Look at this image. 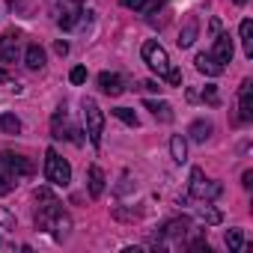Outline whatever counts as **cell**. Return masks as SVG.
<instances>
[{
  "label": "cell",
  "instance_id": "cell-1",
  "mask_svg": "<svg viewBox=\"0 0 253 253\" xmlns=\"http://www.w3.org/2000/svg\"><path fill=\"white\" fill-rule=\"evenodd\" d=\"M33 200L39 203V211H36V229H42V232H54V235L63 241V238L69 235V229H72V217L63 211L60 200H57L48 188H36Z\"/></svg>",
  "mask_w": 253,
  "mask_h": 253
},
{
  "label": "cell",
  "instance_id": "cell-2",
  "mask_svg": "<svg viewBox=\"0 0 253 253\" xmlns=\"http://www.w3.org/2000/svg\"><path fill=\"white\" fill-rule=\"evenodd\" d=\"M81 110H84L86 137H89V143H92V146H98V143H101V134H104V113H101L98 101H95V98H89V95L81 101Z\"/></svg>",
  "mask_w": 253,
  "mask_h": 253
},
{
  "label": "cell",
  "instance_id": "cell-3",
  "mask_svg": "<svg viewBox=\"0 0 253 253\" xmlns=\"http://www.w3.org/2000/svg\"><path fill=\"white\" fill-rule=\"evenodd\" d=\"M45 176H48L51 185L66 188V185L72 182V167H69L66 158H60L54 149H48V152H45Z\"/></svg>",
  "mask_w": 253,
  "mask_h": 253
},
{
  "label": "cell",
  "instance_id": "cell-4",
  "mask_svg": "<svg viewBox=\"0 0 253 253\" xmlns=\"http://www.w3.org/2000/svg\"><path fill=\"white\" fill-rule=\"evenodd\" d=\"M84 3L81 0H57L54 3V21H57V27H63V30H72L81 18H84Z\"/></svg>",
  "mask_w": 253,
  "mask_h": 253
},
{
  "label": "cell",
  "instance_id": "cell-5",
  "mask_svg": "<svg viewBox=\"0 0 253 253\" xmlns=\"http://www.w3.org/2000/svg\"><path fill=\"white\" fill-rule=\"evenodd\" d=\"M143 63H146L158 78H167V72H170V57H167L164 45H161V42H155V39L143 42Z\"/></svg>",
  "mask_w": 253,
  "mask_h": 253
},
{
  "label": "cell",
  "instance_id": "cell-6",
  "mask_svg": "<svg viewBox=\"0 0 253 253\" xmlns=\"http://www.w3.org/2000/svg\"><path fill=\"white\" fill-rule=\"evenodd\" d=\"M220 185L217 182H209L206 176H203V170L200 167H194L191 170V197L194 200H200V203H209V200H214V197H220Z\"/></svg>",
  "mask_w": 253,
  "mask_h": 253
},
{
  "label": "cell",
  "instance_id": "cell-7",
  "mask_svg": "<svg viewBox=\"0 0 253 253\" xmlns=\"http://www.w3.org/2000/svg\"><path fill=\"white\" fill-rule=\"evenodd\" d=\"M33 161H27L24 155H12V152H0V173H9L15 179L21 176H33Z\"/></svg>",
  "mask_w": 253,
  "mask_h": 253
},
{
  "label": "cell",
  "instance_id": "cell-8",
  "mask_svg": "<svg viewBox=\"0 0 253 253\" xmlns=\"http://www.w3.org/2000/svg\"><path fill=\"white\" fill-rule=\"evenodd\" d=\"M51 134H54L57 140H72V143H78V146L84 143L81 131L69 122V116H66V113H54V119H51Z\"/></svg>",
  "mask_w": 253,
  "mask_h": 253
},
{
  "label": "cell",
  "instance_id": "cell-9",
  "mask_svg": "<svg viewBox=\"0 0 253 253\" xmlns=\"http://www.w3.org/2000/svg\"><path fill=\"white\" fill-rule=\"evenodd\" d=\"M238 116H241V122L253 119V84L250 81H244L238 89Z\"/></svg>",
  "mask_w": 253,
  "mask_h": 253
},
{
  "label": "cell",
  "instance_id": "cell-10",
  "mask_svg": "<svg viewBox=\"0 0 253 253\" xmlns=\"http://www.w3.org/2000/svg\"><path fill=\"white\" fill-rule=\"evenodd\" d=\"M232 51H235V48H232L229 33H217V36H214V54H211V57H214L220 66H226V63L232 60Z\"/></svg>",
  "mask_w": 253,
  "mask_h": 253
},
{
  "label": "cell",
  "instance_id": "cell-11",
  "mask_svg": "<svg viewBox=\"0 0 253 253\" xmlns=\"http://www.w3.org/2000/svg\"><path fill=\"white\" fill-rule=\"evenodd\" d=\"M15 57H18V33L9 30L0 39V63H15Z\"/></svg>",
  "mask_w": 253,
  "mask_h": 253
},
{
  "label": "cell",
  "instance_id": "cell-12",
  "mask_svg": "<svg viewBox=\"0 0 253 253\" xmlns=\"http://www.w3.org/2000/svg\"><path fill=\"white\" fill-rule=\"evenodd\" d=\"M98 86H101V92H104V95H113V98L125 92L122 78H119V75H113V72H101V75H98Z\"/></svg>",
  "mask_w": 253,
  "mask_h": 253
},
{
  "label": "cell",
  "instance_id": "cell-13",
  "mask_svg": "<svg viewBox=\"0 0 253 253\" xmlns=\"http://www.w3.org/2000/svg\"><path fill=\"white\" fill-rule=\"evenodd\" d=\"M194 63H197V72H203V75H209V78L223 75V66H220L211 54H197V57H194Z\"/></svg>",
  "mask_w": 253,
  "mask_h": 253
},
{
  "label": "cell",
  "instance_id": "cell-14",
  "mask_svg": "<svg viewBox=\"0 0 253 253\" xmlns=\"http://www.w3.org/2000/svg\"><path fill=\"white\" fill-rule=\"evenodd\" d=\"M104 182H107V179H104V170L92 164V167H89V197H92V200H98V197L104 194Z\"/></svg>",
  "mask_w": 253,
  "mask_h": 253
},
{
  "label": "cell",
  "instance_id": "cell-15",
  "mask_svg": "<svg viewBox=\"0 0 253 253\" xmlns=\"http://www.w3.org/2000/svg\"><path fill=\"white\" fill-rule=\"evenodd\" d=\"M170 155H173L176 164H185V161H188V143H185L182 134H173V137H170Z\"/></svg>",
  "mask_w": 253,
  "mask_h": 253
},
{
  "label": "cell",
  "instance_id": "cell-16",
  "mask_svg": "<svg viewBox=\"0 0 253 253\" xmlns=\"http://www.w3.org/2000/svg\"><path fill=\"white\" fill-rule=\"evenodd\" d=\"M188 134H191V140H197V143H206L209 140V134H211V122H206V119H197L191 128H188Z\"/></svg>",
  "mask_w": 253,
  "mask_h": 253
},
{
  "label": "cell",
  "instance_id": "cell-17",
  "mask_svg": "<svg viewBox=\"0 0 253 253\" xmlns=\"http://www.w3.org/2000/svg\"><path fill=\"white\" fill-rule=\"evenodd\" d=\"M24 63H27V69H42V66H45V51H42L39 45H27Z\"/></svg>",
  "mask_w": 253,
  "mask_h": 253
},
{
  "label": "cell",
  "instance_id": "cell-18",
  "mask_svg": "<svg viewBox=\"0 0 253 253\" xmlns=\"http://www.w3.org/2000/svg\"><path fill=\"white\" fill-rule=\"evenodd\" d=\"M188 226H191V220H188V217L167 220V223H164V235H167V238H179V235H185V232H188Z\"/></svg>",
  "mask_w": 253,
  "mask_h": 253
},
{
  "label": "cell",
  "instance_id": "cell-19",
  "mask_svg": "<svg viewBox=\"0 0 253 253\" xmlns=\"http://www.w3.org/2000/svg\"><path fill=\"white\" fill-rule=\"evenodd\" d=\"M0 131L3 134H21V119L15 113H0Z\"/></svg>",
  "mask_w": 253,
  "mask_h": 253
},
{
  "label": "cell",
  "instance_id": "cell-20",
  "mask_svg": "<svg viewBox=\"0 0 253 253\" xmlns=\"http://www.w3.org/2000/svg\"><path fill=\"white\" fill-rule=\"evenodd\" d=\"M197 30H200V27H197V18H191V21L185 24V30L179 33V48H191V45L197 42Z\"/></svg>",
  "mask_w": 253,
  "mask_h": 253
},
{
  "label": "cell",
  "instance_id": "cell-21",
  "mask_svg": "<svg viewBox=\"0 0 253 253\" xmlns=\"http://www.w3.org/2000/svg\"><path fill=\"white\" fill-rule=\"evenodd\" d=\"M241 45H244V54L253 57V21L250 18L241 21Z\"/></svg>",
  "mask_w": 253,
  "mask_h": 253
},
{
  "label": "cell",
  "instance_id": "cell-22",
  "mask_svg": "<svg viewBox=\"0 0 253 253\" xmlns=\"http://www.w3.org/2000/svg\"><path fill=\"white\" fill-rule=\"evenodd\" d=\"M146 107H149L161 122H170V119H173V104H167V101H146Z\"/></svg>",
  "mask_w": 253,
  "mask_h": 253
},
{
  "label": "cell",
  "instance_id": "cell-23",
  "mask_svg": "<svg viewBox=\"0 0 253 253\" xmlns=\"http://www.w3.org/2000/svg\"><path fill=\"white\" fill-rule=\"evenodd\" d=\"M197 217H200V223H209V226H214V223L223 220V214L217 209H211V206H200L197 209Z\"/></svg>",
  "mask_w": 253,
  "mask_h": 253
},
{
  "label": "cell",
  "instance_id": "cell-24",
  "mask_svg": "<svg viewBox=\"0 0 253 253\" xmlns=\"http://www.w3.org/2000/svg\"><path fill=\"white\" fill-rule=\"evenodd\" d=\"M113 116H116V119H122L125 125H131V128H137V125H140V119H137V113H134L131 107H116V110H113Z\"/></svg>",
  "mask_w": 253,
  "mask_h": 253
},
{
  "label": "cell",
  "instance_id": "cell-25",
  "mask_svg": "<svg viewBox=\"0 0 253 253\" xmlns=\"http://www.w3.org/2000/svg\"><path fill=\"white\" fill-rule=\"evenodd\" d=\"M226 247L229 250H241L244 247V232L241 229H229L226 232Z\"/></svg>",
  "mask_w": 253,
  "mask_h": 253
},
{
  "label": "cell",
  "instance_id": "cell-26",
  "mask_svg": "<svg viewBox=\"0 0 253 253\" xmlns=\"http://www.w3.org/2000/svg\"><path fill=\"white\" fill-rule=\"evenodd\" d=\"M15 185H18V179H15V176H9V173H0V197L12 194V191H15Z\"/></svg>",
  "mask_w": 253,
  "mask_h": 253
},
{
  "label": "cell",
  "instance_id": "cell-27",
  "mask_svg": "<svg viewBox=\"0 0 253 253\" xmlns=\"http://www.w3.org/2000/svg\"><path fill=\"white\" fill-rule=\"evenodd\" d=\"M122 6L137 9V12H149V9L155 6V0H122Z\"/></svg>",
  "mask_w": 253,
  "mask_h": 253
},
{
  "label": "cell",
  "instance_id": "cell-28",
  "mask_svg": "<svg viewBox=\"0 0 253 253\" xmlns=\"http://www.w3.org/2000/svg\"><path fill=\"white\" fill-rule=\"evenodd\" d=\"M69 81H72V84H84V81H86V69H84V66H75L72 75H69Z\"/></svg>",
  "mask_w": 253,
  "mask_h": 253
},
{
  "label": "cell",
  "instance_id": "cell-29",
  "mask_svg": "<svg viewBox=\"0 0 253 253\" xmlns=\"http://www.w3.org/2000/svg\"><path fill=\"white\" fill-rule=\"evenodd\" d=\"M167 81H170V84H173V86H179V84H182V72H179V69H173V66H170V72H167Z\"/></svg>",
  "mask_w": 253,
  "mask_h": 253
},
{
  "label": "cell",
  "instance_id": "cell-30",
  "mask_svg": "<svg viewBox=\"0 0 253 253\" xmlns=\"http://www.w3.org/2000/svg\"><path fill=\"white\" fill-rule=\"evenodd\" d=\"M203 98H206L209 104H217V89H214V86H206V89H203Z\"/></svg>",
  "mask_w": 253,
  "mask_h": 253
},
{
  "label": "cell",
  "instance_id": "cell-31",
  "mask_svg": "<svg viewBox=\"0 0 253 253\" xmlns=\"http://www.w3.org/2000/svg\"><path fill=\"white\" fill-rule=\"evenodd\" d=\"M54 51H57L60 57H66V54H69V42H63V39H60V42L54 45Z\"/></svg>",
  "mask_w": 253,
  "mask_h": 253
},
{
  "label": "cell",
  "instance_id": "cell-32",
  "mask_svg": "<svg viewBox=\"0 0 253 253\" xmlns=\"http://www.w3.org/2000/svg\"><path fill=\"white\" fill-rule=\"evenodd\" d=\"M140 86H143V89H149V92H161V84H155V81H143Z\"/></svg>",
  "mask_w": 253,
  "mask_h": 253
},
{
  "label": "cell",
  "instance_id": "cell-33",
  "mask_svg": "<svg viewBox=\"0 0 253 253\" xmlns=\"http://www.w3.org/2000/svg\"><path fill=\"white\" fill-rule=\"evenodd\" d=\"M209 30H211V36H217V33H220V21H217V18H211V24H209Z\"/></svg>",
  "mask_w": 253,
  "mask_h": 253
},
{
  "label": "cell",
  "instance_id": "cell-34",
  "mask_svg": "<svg viewBox=\"0 0 253 253\" xmlns=\"http://www.w3.org/2000/svg\"><path fill=\"white\" fill-rule=\"evenodd\" d=\"M241 179H244V182H241V185H244V188H250V185H253V173H250V170H247V173H244V176H241Z\"/></svg>",
  "mask_w": 253,
  "mask_h": 253
},
{
  "label": "cell",
  "instance_id": "cell-35",
  "mask_svg": "<svg viewBox=\"0 0 253 253\" xmlns=\"http://www.w3.org/2000/svg\"><path fill=\"white\" fill-rule=\"evenodd\" d=\"M191 247H194V250H206V253H209V244H206V241H203V238H200V241H194V244H191Z\"/></svg>",
  "mask_w": 253,
  "mask_h": 253
},
{
  "label": "cell",
  "instance_id": "cell-36",
  "mask_svg": "<svg viewBox=\"0 0 253 253\" xmlns=\"http://www.w3.org/2000/svg\"><path fill=\"white\" fill-rule=\"evenodd\" d=\"M6 78H9V75H6V72H3V69H0V81H6Z\"/></svg>",
  "mask_w": 253,
  "mask_h": 253
},
{
  "label": "cell",
  "instance_id": "cell-37",
  "mask_svg": "<svg viewBox=\"0 0 253 253\" xmlns=\"http://www.w3.org/2000/svg\"><path fill=\"white\" fill-rule=\"evenodd\" d=\"M235 3H247V0H235Z\"/></svg>",
  "mask_w": 253,
  "mask_h": 253
}]
</instances>
